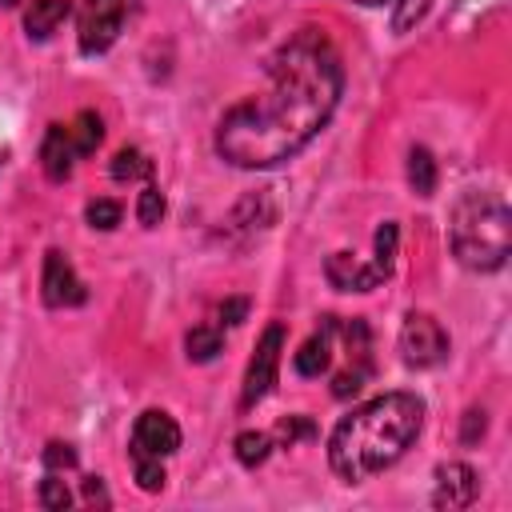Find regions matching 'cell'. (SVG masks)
<instances>
[{
	"label": "cell",
	"instance_id": "cell-9",
	"mask_svg": "<svg viewBox=\"0 0 512 512\" xmlns=\"http://www.w3.org/2000/svg\"><path fill=\"white\" fill-rule=\"evenodd\" d=\"M180 448V424L164 412V408H148L136 416L132 424V460L136 456H152V460H164Z\"/></svg>",
	"mask_w": 512,
	"mask_h": 512
},
{
	"label": "cell",
	"instance_id": "cell-2",
	"mask_svg": "<svg viewBox=\"0 0 512 512\" xmlns=\"http://www.w3.org/2000/svg\"><path fill=\"white\" fill-rule=\"evenodd\" d=\"M424 428V400L412 392H384L352 408L328 436V468L344 484H360L392 468Z\"/></svg>",
	"mask_w": 512,
	"mask_h": 512
},
{
	"label": "cell",
	"instance_id": "cell-26",
	"mask_svg": "<svg viewBox=\"0 0 512 512\" xmlns=\"http://www.w3.org/2000/svg\"><path fill=\"white\" fill-rule=\"evenodd\" d=\"M132 468H136V484L144 488V492H160L164 488V460H152V456H136L132 460Z\"/></svg>",
	"mask_w": 512,
	"mask_h": 512
},
{
	"label": "cell",
	"instance_id": "cell-1",
	"mask_svg": "<svg viewBox=\"0 0 512 512\" xmlns=\"http://www.w3.org/2000/svg\"><path fill=\"white\" fill-rule=\"evenodd\" d=\"M344 92L336 48L304 28L268 60V88L232 104L216 124V156L232 168H276L304 152Z\"/></svg>",
	"mask_w": 512,
	"mask_h": 512
},
{
	"label": "cell",
	"instance_id": "cell-11",
	"mask_svg": "<svg viewBox=\"0 0 512 512\" xmlns=\"http://www.w3.org/2000/svg\"><path fill=\"white\" fill-rule=\"evenodd\" d=\"M324 276L340 292H372L388 280V272L376 260H360L356 252H332L328 264H324Z\"/></svg>",
	"mask_w": 512,
	"mask_h": 512
},
{
	"label": "cell",
	"instance_id": "cell-19",
	"mask_svg": "<svg viewBox=\"0 0 512 512\" xmlns=\"http://www.w3.org/2000/svg\"><path fill=\"white\" fill-rule=\"evenodd\" d=\"M152 176V160L140 148H120L112 156V180H148Z\"/></svg>",
	"mask_w": 512,
	"mask_h": 512
},
{
	"label": "cell",
	"instance_id": "cell-15",
	"mask_svg": "<svg viewBox=\"0 0 512 512\" xmlns=\"http://www.w3.org/2000/svg\"><path fill=\"white\" fill-rule=\"evenodd\" d=\"M184 348H188V360L208 364V360H216V352L224 348V328H216V324H196V328L184 336Z\"/></svg>",
	"mask_w": 512,
	"mask_h": 512
},
{
	"label": "cell",
	"instance_id": "cell-6",
	"mask_svg": "<svg viewBox=\"0 0 512 512\" xmlns=\"http://www.w3.org/2000/svg\"><path fill=\"white\" fill-rule=\"evenodd\" d=\"M124 0H84L76 16V44L84 56H104L124 28Z\"/></svg>",
	"mask_w": 512,
	"mask_h": 512
},
{
	"label": "cell",
	"instance_id": "cell-24",
	"mask_svg": "<svg viewBox=\"0 0 512 512\" xmlns=\"http://www.w3.org/2000/svg\"><path fill=\"white\" fill-rule=\"evenodd\" d=\"M40 504H44L48 512H64V508L72 504V492H68V484L60 480V472H48V476L40 480Z\"/></svg>",
	"mask_w": 512,
	"mask_h": 512
},
{
	"label": "cell",
	"instance_id": "cell-29",
	"mask_svg": "<svg viewBox=\"0 0 512 512\" xmlns=\"http://www.w3.org/2000/svg\"><path fill=\"white\" fill-rule=\"evenodd\" d=\"M248 316V300H224L220 308H216V328H232V324H240Z\"/></svg>",
	"mask_w": 512,
	"mask_h": 512
},
{
	"label": "cell",
	"instance_id": "cell-30",
	"mask_svg": "<svg viewBox=\"0 0 512 512\" xmlns=\"http://www.w3.org/2000/svg\"><path fill=\"white\" fill-rule=\"evenodd\" d=\"M84 500H88V504H104V508L112 504L108 492H104V484H100V476H88V480H84Z\"/></svg>",
	"mask_w": 512,
	"mask_h": 512
},
{
	"label": "cell",
	"instance_id": "cell-4",
	"mask_svg": "<svg viewBox=\"0 0 512 512\" xmlns=\"http://www.w3.org/2000/svg\"><path fill=\"white\" fill-rule=\"evenodd\" d=\"M336 332L344 336V368L332 376V396L336 400H348L372 376V332H368V324L360 316L336 320Z\"/></svg>",
	"mask_w": 512,
	"mask_h": 512
},
{
	"label": "cell",
	"instance_id": "cell-32",
	"mask_svg": "<svg viewBox=\"0 0 512 512\" xmlns=\"http://www.w3.org/2000/svg\"><path fill=\"white\" fill-rule=\"evenodd\" d=\"M16 4H20V0H0V8H16Z\"/></svg>",
	"mask_w": 512,
	"mask_h": 512
},
{
	"label": "cell",
	"instance_id": "cell-17",
	"mask_svg": "<svg viewBox=\"0 0 512 512\" xmlns=\"http://www.w3.org/2000/svg\"><path fill=\"white\" fill-rule=\"evenodd\" d=\"M232 448H236V460L244 464V468H260L268 456H272V448H276V440H272V432H240L236 440H232Z\"/></svg>",
	"mask_w": 512,
	"mask_h": 512
},
{
	"label": "cell",
	"instance_id": "cell-14",
	"mask_svg": "<svg viewBox=\"0 0 512 512\" xmlns=\"http://www.w3.org/2000/svg\"><path fill=\"white\" fill-rule=\"evenodd\" d=\"M68 12H72V4L68 0H32V8L24 12V32H28V40H48L64 20H68Z\"/></svg>",
	"mask_w": 512,
	"mask_h": 512
},
{
	"label": "cell",
	"instance_id": "cell-10",
	"mask_svg": "<svg viewBox=\"0 0 512 512\" xmlns=\"http://www.w3.org/2000/svg\"><path fill=\"white\" fill-rule=\"evenodd\" d=\"M476 496H480V476H476L472 464L448 460V464L436 468V488H432V504H436V508L460 512V508H468Z\"/></svg>",
	"mask_w": 512,
	"mask_h": 512
},
{
	"label": "cell",
	"instance_id": "cell-22",
	"mask_svg": "<svg viewBox=\"0 0 512 512\" xmlns=\"http://www.w3.org/2000/svg\"><path fill=\"white\" fill-rule=\"evenodd\" d=\"M396 244H400V228H396V220H384L380 228H376V264L392 276V264H396Z\"/></svg>",
	"mask_w": 512,
	"mask_h": 512
},
{
	"label": "cell",
	"instance_id": "cell-27",
	"mask_svg": "<svg viewBox=\"0 0 512 512\" xmlns=\"http://www.w3.org/2000/svg\"><path fill=\"white\" fill-rule=\"evenodd\" d=\"M44 468H48V472H72V468H76V452H72V444L52 440V444L44 448Z\"/></svg>",
	"mask_w": 512,
	"mask_h": 512
},
{
	"label": "cell",
	"instance_id": "cell-5",
	"mask_svg": "<svg viewBox=\"0 0 512 512\" xmlns=\"http://www.w3.org/2000/svg\"><path fill=\"white\" fill-rule=\"evenodd\" d=\"M452 340L444 332V324L432 312H408L400 324V356L408 368H436L444 364Z\"/></svg>",
	"mask_w": 512,
	"mask_h": 512
},
{
	"label": "cell",
	"instance_id": "cell-20",
	"mask_svg": "<svg viewBox=\"0 0 512 512\" xmlns=\"http://www.w3.org/2000/svg\"><path fill=\"white\" fill-rule=\"evenodd\" d=\"M432 12V0H392V32H412Z\"/></svg>",
	"mask_w": 512,
	"mask_h": 512
},
{
	"label": "cell",
	"instance_id": "cell-7",
	"mask_svg": "<svg viewBox=\"0 0 512 512\" xmlns=\"http://www.w3.org/2000/svg\"><path fill=\"white\" fill-rule=\"evenodd\" d=\"M280 356H284V324H268L252 360H248V372H244V392H240V404L252 408L260 404L272 388H276V376H280Z\"/></svg>",
	"mask_w": 512,
	"mask_h": 512
},
{
	"label": "cell",
	"instance_id": "cell-16",
	"mask_svg": "<svg viewBox=\"0 0 512 512\" xmlns=\"http://www.w3.org/2000/svg\"><path fill=\"white\" fill-rule=\"evenodd\" d=\"M408 184H412L416 196H432L436 192V160H432V152L424 144H416L408 152Z\"/></svg>",
	"mask_w": 512,
	"mask_h": 512
},
{
	"label": "cell",
	"instance_id": "cell-23",
	"mask_svg": "<svg viewBox=\"0 0 512 512\" xmlns=\"http://www.w3.org/2000/svg\"><path fill=\"white\" fill-rule=\"evenodd\" d=\"M84 216H88V224H92V228H100V232H112V228L120 224V216H124V208H120L116 200H108V196H100V200H88V208H84Z\"/></svg>",
	"mask_w": 512,
	"mask_h": 512
},
{
	"label": "cell",
	"instance_id": "cell-3",
	"mask_svg": "<svg viewBox=\"0 0 512 512\" xmlns=\"http://www.w3.org/2000/svg\"><path fill=\"white\" fill-rule=\"evenodd\" d=\"M452 256L472 272H496L512 248V212L500 192L468 188L448 212Z\"/></svg>",
	"mask_w": 512,
	"mask_h": 512
},
{
	"label": "cell",
	"instance_id": "cell-8",
	"mask_svg": "<svg viewBox=\"0 0 512 512\" xmlns=\"http://www.w3.org/2000/svg\"><path fill=\"white\" fill-rule=\"evenodd\" d=\"M40 296L48 308H76L88 300L84 292V280L76 276L72 260L60 252V248H48L44 252V272H40Z\"/></svg>",
	"mask_w": 512,
	"mask_h": 512
},
{
	"label": "cell",
	"instance_id": "cell-18",
	"mask_svg": "<svg viewBox=\"0 0 512 512\" xmlns=\"http://www.w3.org/2000/svg\"><path fill=\"white\" fill-rule=\"evenodd\" d=\"M68 132H72L76 156H92V152L100 148V140H104V120H100L96 112H80V116L68 124Z\"/></svg>",
	"mask_w": 512,
	"mask_h": 512
},
{
	"label": "cell",
	"instance_id": "cell-13",
	"mask_svg": "<svg viewBox=\"0 0 512 512\" xmlns=\"http://www.w3.org/2000/svg\"><path fill=\"white\" fill-rule=\"evenodd\" d=\"M332 336H336V316H324L320 320V328L300 344V352L292 356V368H296V376H320V372H328L332 368Z\"/></svg>",
	"mask_w": 512,
	"mask_h": 512
},
{
	"label": "cell",
	"instance_id": "cell-21",
	"mask_svg": "<svg viewBox=\"0 0 512 512\" xmlns=\"http://www.w3.org/2000/svg\"><path fill=\"white\" fill-rule=\"evenodd\" d=\"M136 220L144 228H156L164 220V192L156 184H144V192L136 196Z\"/></svg>",
	"mask_w": 512,
	"mask_h": 512
},
{
	"label": "cell",
	"instance_id": "cell-12",
	"mask_svg": "<svg viewBox=\"0 0 512 512\" xmlns=\"http://www.w3.org/2000/svg\"><path fill=\"white\" fill-rule=\"evenodd\" d=\"M76 144H72V132H68V124H48V132H44V144H40V164H44V176L48 180H68L72 176V168H76Z\"/></svg>",
	"mask_w": 512,
	"mask_h": 512
},
{
	"label": "cell",
	"instance_id": "cell-25",
	"mask_svg": "<svg viewBox=\"0 0 512 512\" xmlns=\"http://www.w3.org/2000/svg\"><path fill=\"white\" fill-rule=\"evenodd\" d=\"M308 436H316V424H312V416H284L280 424H276V432H272V440H280V444H296V440H308Z\"/></svg>",
	"mask_w": 512,
	"mask_h": 512
},
{
	"label": "cell",
	"instance_id": "cell-31",
	"mask_svg": "<svg viewBox=\"0 0 512 512\" xmlns=\"http://www.w3.org/2000/svg\"><path fill=\"white\" fill-rule=\"evenodd\" d=\"M352 4H364V8H376V4H384V0H352Z\"/></svg>",
	"mask_w": 512,
	"mask_h": 512
},
{
	"label": "cell",
	"instance_id": "cell-28",
	"mask_svg": "<svg viewBox=\"0 0 512 512\" xmlns=\"http://www.w3.org/2000/svg\"><path fill=\"white\" fill-rule=\"evenodd\" d=\"M484 432H488L484 408H468V412H464V424H460V444H480Z\"/></svg>",
	"mask_w": 512,
	"mask_h": 512
}]
</instances>
